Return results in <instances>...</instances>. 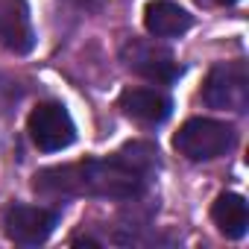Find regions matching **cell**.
<instances>
[{
	"instance_id": "1",
	"label": "cell",
	"mask_w": 249,
	"mask_h": 249,
	"mask_svg": "<svg viewBox=\"0 0 249 249\" xmlns=\"http://www.w3.org/2000/svg\"><path fill=\"white\" fill-rule=\"evenodd\" d=\"M159 167V150L150 141H129L106 159L47 167L36 173L33 188L44 196H97V199H138Z\"/></svg>"
},
{
	"instance_id": "2",
	"label": "cell",
	"mask_w": 249,
	"mask_h": 249,
	"mask_svg": "<svg viewBox=\"0 0 249 249\" xmlns=\"http://www.w3.org/2000/svg\"><path fill=\"white\" fill-rule=\"evenodd\" d=\"M237 135L229 123L214 120V117H191L185 120L179 132L173 135V147L179 156H185L188 161H211L226 156L234 147Z\"/></svg>"
},
{
	"instance_id": "3",
	"label": "cell",
	"mask_w": 249,
	"mask_h": 249,
	"mask_svg": "<svg viewBox=\"0 0 249 249\" xmlns=\"http://www.w3.org/2000/svg\"><path fill=\"white\" fill-rule=\"evenodd\" d=\"M202 100L208 108L243 114L249 108V68H246V62L234 59V62L214 65L205 76Z\"/></svg>"
},
{
	"instance_id": "4",
	"label": "cell",
	"mask_w": 249,
	"mask_h": 249,
	"mask_svg": "<svg viewBox=\"0 0 249 249\" xmlns=\"http://www.w3.org/2000/svg\"><path fill=\"white\" fill-rule=\"evenodd\" d=\"M27 132L41 153H62L76 141L73 117L62 103H38L27 117Z\"/></svg>"
},
{
	"instance_id": "5",
	"label": "cell",
	"mask_w": 249,
	"mask_h": 249,
	"mask_svg": "<svg viewBox=\"0 0 249 249\" xmlns=\"http://www.w3.org/2000/svg\"><path fill=\"white\" fill-rule=\"evenodd\" d=\"M120 59L132 73L150 79V82H159V85H170L182 76V65L176 62V56L159 44V41H150V38H132L123 44L120 50Z\"/></svg>"
},
{
	"instance_id": "6",
	"label": "cell",
	"mask_w": 249,
	"mask_h": 249,
	"mask_svg": "<svg viewBox=\"0 0 249 249\" xmlns=\"http://www.w3.org/2000/svg\"><path fill=\"white\" fill-rule=\"evenodd\" d=\"M3 226H6L9 240H15L21 246H38L56 231L59 211L44 208V205H12V208H6Z\"/></svg>"
},
{
	"instance_id": "7",
	"label": "cell",
	"mask_w": 249,
	"mask_h": 249,
	"mask_svg": "<svg viewBox=\"0 0 249 249\" xmlns=\"http://www.w3.org/2000/svg\"><path fill=\"white\" fill-rule=\"evenodd\" d=\"M0 44L15 56L36 47V33L24 0H0Z\"/></svg>"
},
{
	"instance_id": "8",
	"label": "cell",
	"mask_w": 249,
	"mask_h": 249,
	"mask_svg": "<svg viewBox=\"0 0 249 249\" xmlns=\"http://www.w3.org/2000/svg\"><path fill=\"white\" fill-rule=\"evenodd\" d=\"M117 106L123 114L132 117L135 123H141V126H159L173 111L170 97L156 91V88H126L120 94Z\"/></svg>"
},
{
	"instance_id": "9",
	"label": "cell",
	"mask_w": 249,
	"mask_h": 249,
	"mask_svg": "<svg viewBox=\"0 0 249 249\" xmlns=\"http://www.w3.org/2000/svg\"><path fill=\"white\" fill-rule=\"evenodd\" d=\"M194 27V15L176 0H150L144 6V30L153 38H179Z\"/></svg>"
},
{
	"instance_id": "10",
	"label": "cell",
	"mask_w": 249,
	"mask_h": 249,
	"mask_svg": "<svg viewBox=\"0 0 249 249\" xmlns=\"http://www.w3.org/2000/svg\"><path fill=\"white\" fill-rule=\"evenodd\" d=\"M211 220L220 234H226L229 240H240L249 231V205L240 194L223 191L211 205Z\"/></svg>"
},
{
	"instance_id": "11",
	"label": "cell",
	"mask_w": 249,
	"mask_h": 249,
	"mask_svg": "<svg viewBox=\"0 0 249 249\" xmlns=\"http://www.w3.org/2000/svg\"><path fill=\"white\" fill-rule=\"evenodd\" d=\"M199 3H205V6H231L237 0H199Z\"/></svg>"
}]
</instances>
